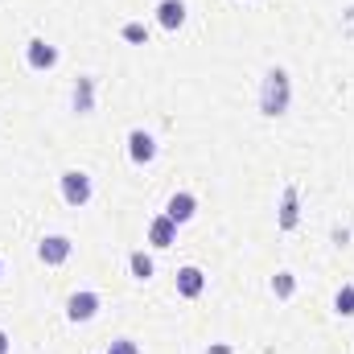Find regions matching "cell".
Masks as SVG:
<instances>
[{
  "instance_id": "52a82bcc",
  "label": "cell",
  "mask_w": 354,
  "mask_h": 354,
  "mask_svg": "<svg viewBox=\"0 0 354 354\" xmlns=\"http://www.w3.org/2000/svg\"><path fill=\"white\" fill-rule=\"evenodd\" d=\"M202 288H206V276H202V268L185 264L177 272V292L185 297V301H194V297H202Z\"/></svg>"
},
{
  "instance_id": "e0dca14e",
  "label": "cell",
  "mask_w": 354,
  "mask_h": 354,
  "mask_svg": "<svg viewBox=\"0 0 354 354\" xmlns=\"http://www.w3.org/2000/svg\"><path fill=\"white\" fill-rule=\"evenodd\" d=\"M107 354H140V346H136L132 338H115V342L107 346Z\"/></svg>"
},
{
  "instance_id": "d6986e66",
  "label": "cell",
  "mask_w": 354,
  "mask_h": 354,
  "mask_svg": "<svg viewBox=\"0 0 354 354\" xmlns=\"http://www.w3.org/2000/svg\"><path fill=\"white\" fill-rule=\"evenodd\" d=\"M0 354H8V334L0 330Z\"/></svg>"
},
{
  "instance_id": "7c38bea8",
  "label": "cell",
  "mask_w": 354,
  "mask_h": 354,
  "mask_svg": "<svg viewBox=\"0 0 354 354\" xmlns=\"http://www.w3.org/2000/svg\"><path fill=\"white\" fill-rule=\"evenodd\" d=\"M75 111H83V115L95 111V87H91V79H79V87H75Z\"/></svg>"
},
{
  "instance_id": "6da1fadb",
  "label": "cell",
  "mask_w": 354,
  "mask_h": 354,
  "mask_svg": "<svg viewBox=\"0 0 354 354\" xmlns=\"http://www.w3.org/2000/svg\"><path fill=\"white\" fill-rule=\"evenodd\" d=\"M288 99H292V87H288V71H280V66H272L264 75V87H260V111L264 115H284L288 111Z\"/></svg>"
},
{
  "instance_id": "8992f818",
  "label": "cell",
  "mask_w": 354,
  "mask_h": 354,
  "mask_svg": "<svg viewBox=\"0 0 354 354\" xmlns=\"http://www.w3.org/2000/svg\"><path fill=\"white\" fill-rule=\"evenodd\" d=\"M95 313H99V292H75L66 301V317L71 322H91Z\"/></svg>"
},
{
  "instance_id": "5bb4252c",
  "label": "cell",
  "mask_w": 354,
  "mask_h": 354,
  "mask_svg": "<svg viewBox=\"0 0 354 354\" xmlns=\"http://www.w3.org/2000/svg\"><path fill=\"white\" fill-rule=\"evenodd\" d=\"M128 268H132V276H136V280H149V276H153V256H145V252H132Z\"/></svg>"
},
{
  "instance_id": "ac0fdd59",
  "label": "cell",
  "mask_w": 354,
  "mask_h": 354,
  "mask_svg": "<svg viewBox=\"0 0 354 354\" xmlns=\"http://www.w3.org/2000/svg\"><path fill=\"white\" fill-rule=\"evenodd\" d=\"M206 354H231V346H223V342H218V346H210Z\"/></svg>"
},
{
  "instance_id": "5b68a950",
  "label": "cell",
  "mask_w": 354,
  "mask_h": 354,
  "mask_svg": "<svg viewBox=\"0 0 354 354\" xmlns=\"http://www.w3.org/2000/svg\"><path fill=\"white\" fill-rule=\"evenodd\" d=\"M25 62H29L33 71H50V66H58V50H54L50 41L33 37V41L25 46Z\"/></svg>"
},
{
  "instance_id": "9c48e42d",
  "label": "cell",
  "mask_w": 354,
  "mask_h": 354,
  "mask_svg": "<svg viewBox=\"0 0 354 354\" xmlns=\"http://www.w3.org/2000/svg\"><path fill=\"white\" fill-rule=\"evenodd\" d=\"M174 239H177V223L169 214H157V218L149 223V243H153V248H169Z\"/></svg>"
},
{
  "instance_id": "3957f363",
  "label": "cell",
  "mask_w": 354,
  "mask_h": 354,
  "mask_svg": "<svg viewBox=\"0 0 354 354\" xmlns=\"http://www.w3.org/2000/svg\"><path fill=\"white\" fill-rule=\"evenodd\" d=\"M128 157H132L136 165H149V161L157 157V140H153L145 128H132V132H128Z\"/></svg>"
},
{
  "instance_id": "277c9868",
  "label": "cell",
  "mask_w": 354,
  "mask_h": 354,
  "mask_svg": "<svg viewBox=\"0 0 354 354\" xmlns=\"http://www.w3.org/2000/svg\"><path fill=\"white\" fill-rule=\"evenodd\" d=\"M37 260L41 264H66L71 260V239L66 235H46L37 243Z\"/></svg>"
},
{
  "instance_id": "9a60e30c",
  "label": "cell",
  "mask_w": 354,
  "mask_h": 354,
  "mask_svg": "<svg viewBox=\"0 0 354 354\" xmlns=\"http://www.w3.org/2000/svg\"><path fill=\"white\" fill-rule=\"evenodd\" d=\"M334 309H338L342 317H354V284H342V288H338V297H334Z\"/></svg>"
},
{
  "instance_id": "7a4b0ae2",
  "label": "cell",
  "mask_w": 354,
  "mask_h": 354,
  "mask_svg": "<svg viewBox=\"0 0 354 354\" xmlns=\"http://www.w3.org/2000/svg\"><path fill=\"white\" fill-rule=\"evenodd\" d=\"M62 198L71 202V206H87L91 202V177L83 169H66L62 174Z\"/></svg>"
},
{
  "instance_id": "30bf717a",
  "label": "cell",
  "mask_w": 354,
  "mask_h": 354,
  "mask_svg": "<svg viewBox=\"0 0 354 354\" xmlns=\"http://www.w3.org/2000/svg\"><path fill=\"white\" fill-rule=\"evenodd\" d=\"M194 210H198V202H194V194H185V189L174 194V198H169V206H165V214L174 218L177 227H181V223H189V218H194Z\"/></svg>"
},
{
  "instance_id": "ba28073f",
  "label": "cell",
  "mask_w": 354,
  "mask_h": 354,
  "mask_svg": "<svg viewBox=\"0 0 354 354\" xmlns=\"http://www.w3.org/2000/svg\"><path fill=\"white\" fill-rule=\"evenodd\" d=\"M297 223H301V194H297V185H288L280 198V231H292Z\"/></svg>"
},
{
  "instance_id": "8fae6325",
  "label": "cell",
  "mask_w": 354,
  "mask_h": 354,
  "mask_svg": "<svg viewBox=\"0 0 354 354\" xmlns=\"http://www.w3.org/2000/svg\"><path fill=\"white\" fill-rule=\"evenodd\" d=\"M157 21H161V29H181L185 25V4L181 0H161L157 4Z\"/></svg>"
},
{
  "instance_id": "4fadbf2b",
  "label": "cell",
  "mask_w": 354,
  "mask_h": 354,
  "mask_svg": "<svg viewBox=\"0 0 354 354\" xmlns=\"http://www.w3.org/2000/svg\"><path fill=\"white\" fill-rule=\"evenodd\" d=\"M272 292H276L280 301H288V297L297 292V276H292V272H276V276H272Z\"/></svg>"
},
{
  "instance_id": "2e32d148",
  "label": "cell",
  "mask_w": 354,
  "mask_h": 354,
  "mask_svg": "<svg viewBox=\"0 0 354 354\" xmlns=\"http://www.w3.org/2000/svg\"><path fill=\"white\" fill-rule=\"evenodd\" d=\"M124 41H132V46H149V29H145L140 21H128V25H124Z\"/></svg>"
}]
</instances>
